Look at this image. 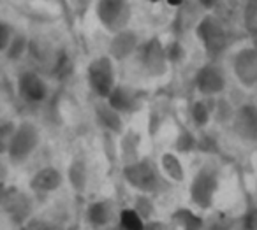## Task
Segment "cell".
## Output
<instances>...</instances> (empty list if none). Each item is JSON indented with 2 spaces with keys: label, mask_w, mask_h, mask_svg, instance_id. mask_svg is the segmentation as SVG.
I'll return each instance as SVG.
<instances>
[{
  "label": "cell",
  "mask_w": 257,
  "mask_h": 230,
  "mask_svg": "<svg viewBox=\"0 0 257 230\" xmlns=\"http://www.w3.org/2000/svg\"><path fill=\"white\" fill-rule=\"evenodd\" d=\"M134 57L148 78H164L168 74L169 62L166 57V48L159 37H150L145 43H140Z\"/></svg>",
  "instance_id": "obj_5"
},
{
  "label": "cell",
  "mask_w": 257,
  "mask_h": 230,
  "mask_svg": "<svg viewBox=\"0 0 257 230\" xmlns=\"http://www.w3.org/2000/svg\"><path fill=\"white\" fill-rule=\"evenodd\" d=\"M15 32H16V29L11 25V23L0 20V53H4L6 51V48H8L9 41L13 39Z\"/></svg>",
  "instance_id": "obj_31"
},
{
  "label": "cell",
  "mask_w": 257,
  "mask_h": 230,
  "mask_svg": "<svg viewBox=\"0 0 257 230\" xmlns=\"http://www.w3.org/2000/svg\"><path fill=\"white\" fill-rule=\"evenodd\" d=\"M62 183H64V174L57 167H43L30 177L29 188L37 195H50L57 191Z\"/></svg>",
  "instance_id": "obj_17"
},
{
  "label": "cell",
  "mask_w": 257,
  "mask_h": 230,
  "mask_svg": "<svg viewBox=\"0 0 257 230\" xmlns=\"http://www.w3.org/2000/svg\"><path fill=\"white\" fill-rule=\"evenodd\" d=\"M213 104H215V97H203V95L190 104L189 114L194 127L199 128V130H204L211 123Z\"/></svg>",
  "instance_id": "obj_19"
},
{
  "label": "cell",
  "mask_w": 257,
  "mask_h": 230,
  "mask_svg": "<svg viewBox=\"0 0 257 230\" xmlns=\"http://www.w3.org/2000/svg\"><path fill=\"white\" fill-rule=\"evenodd\" d=\"M159 170L164 176L166 181L171 183H183L187 179V169L183 165L180 153L176 151H164L159 156Z\"/></svg>",
  "instance_id": "obj_18"
},
{
  "label": "cell",
  "mask_w": 257,
  "mask_h": 230,
  "mask_svg": "<svg viewBox=\"0 0 257 230\" xmlns=\"http://www.w3.org/2000/svg\"><path fill=\"white\" fill-rule=\"evenodd\" d=\"M15 130H16V123H15V121H11V120L0 121V156L8 153Z\"/></svg>",
  "instance_id": "obj_30"
},
{
  "label": "cell",
  "mask_w": 257,
  "mask_h": 230,
  "mask_svg": "<svg viewBox=\"0 0 257 230\" xmlns=\"http://www.w3.org/2000/svg\"><path fill=\"white\" fill-rule=\"evenodd\" d=\"M116 218H118V225H120L121 228H128V230L145 228V219L134 211V207L121 209Z\"/></svg>",
  "instance_id": "obj_26"
},
{
  "label": "cell",
  "mask_w": 257,
  "mask_h": 230,
  "mask_svg": "<svg viewBox=\"0 0 257 230\" xmlns=\"http://www.w3.org/2000/svg\"><path fill=\"white\" fill-rule=\"evenodd\" d=\"M197 2H199V6L204 9V11H213L222 0H197Z\"/></svg>",
  "instance_id": "obj_33"
},
{
  "label": "cell",
  "mask_w": 257,
  "mask_h": 230,
  "mask_svg": "<svg viewBox=\"0 0 257 230\" xmlns=\"http://www.w3.org/2000/svg\"><path fill=\"white\" fill-rule=\"evenodd\" d=\"M196 37L210 60H217L229 48L231 37L225 23L215 15H204L196 25Z\"/></svg>",
  "instance_id": "obj_3"
},
{
  "label": "cell",
  "mask_w": 257,
  "mask_h": 230,
  "mask_svg": "<svg viewBox=\"0 0 257 230\" xmlns=\"http://www.w3.org/2000/svg\"><path fill=\"white\" fill-rule=\"evenodd\" d=\"M141 39L138 32L127 29H121L118 32L111 34L109 44H107V57L113 62H125L128 58H133L136 53L138 46H140Z\"/></svg>",
  "instance_id": "obj_14"
},
{
  "label": "cell",
  "mask_w": 257,
  "mask_h": 230,
  "mask_svg": "<svg viewBox=\"0 0 257 230\" xmlns=\"http://www.w3.org/2000/svg\"><path fill=\"white\" fill-rule=\"evenodd\" d=\"M121 177L138 193L155 195L166 184V179L159 170L157 163H154L150 158H141V156L134 162L123 163Z\"/></svg>",
  "instance_id": "obj_1"
},
{
  "label": "cell",
  "mask_w": 257,
  "mask_h": 230,
  "mask_svg": "<svg viewBox=\"0 0 257 230\" xmlns=\"http://www.w3.org/2000/svg\"><path fill=\"white\" fill-rule=\"evenodd\" d=\"M150 2H157V0H150Z\"/></svg>",
  "instance_id": "obj_35"
},
{
  "label": "cell",
  "mask_w": 257,
  "mask_h": 230,
  "mask_svg": "<svg viewBox=\"0 0 257 230\" xmlns=\"http://www.w3.org/2000/svg\"><path fill=\"white\" fill-rule=\"evenodd\" d=\"M16 92L18 97L29 106H41L48 100L50 86L46 79L36 71H23L16 79Z\"/></svg>",
  "instance_id": "obj_11"
},
{
  "label": "cell",
  "mask_w": 257,
  "mask_h": 230,
  "mask_svg": "<svg viewBox=\"0 0 257 230\" xmlns=\"http://www.w3.org/2000/svg\"><path fill=\"white\" fill-rule=\"evenodd\" d=\"M234 137L241 142L252 144L257 142V104L255 102H241L236 106L234 116L227 125Z\"/></svg>",
  "instance_id": "obj_12"
},
{
  "label": "cell",
  "mask_w": 257,
  "mask_h": 230,
  "mask_svg": "<svg viewBox=\"0 0 257 230\" xmlns=\"http://www.w3.org/2000/svg\"><path fill=\"white\" fill-rule=\"evenodd\" d=\"M164 48H166V57H168L169 65L182 64V62L187 58V50L183 48V44L180 43L178 39L171 41L169 44H164Z\"/></svg>",
  "instance_id": "obj_29"
},
{
  "label": "cell",
  "mask_w": 257,
  "mask_h": 230,
  "mask_svg": "<svg viewBox=\"0 0 257 230\" xmlns=\"http://www.w3.org/2000/svg\"><path fill=\"white\" fill-rule=\"evenodd\" d=\"M220 191V176L218 170L210 163H204L203 167L194 172L192 179L189 183V198L190 204L201 211H210L215 205Z\"/></svg>",
  "instance_id": "obj_2"
},
{
  "label": "cell",
  "mask_w": 257,
  "mask_h": 230,
  "mask_svg": "<svg viewBox=\"0 0 257 230\" xmlns=\"http://www.w3.org/2000/svg\"><path fill=\"white\" fill-rule=\"evenodd\" d=\"M93 116H95V123L99 125L100 130H104V134L120 135L125 130L123 114L111 107L106 99H99V102L93 107Z\"/></svg>",
  "instance_id": "obj_15"
},
{
  "label": "cell",
  "mask_w": 257,
  "mask_h": 230,
  "mask_svg": "<svg viewBox=\"0 0 257 230\" xmlns=\"http://www.w3.org/2000/svg\"><path fill=\"white\" fill-rule=\"evenodd\" d=\"M32 197L18 186H8L0 181V209L8 214L15 225H25L32 216L34 204Z\"/></svg>",
  "instance_id": "obj_7"
},
{
  "label": "cell",
  "mask_w": 257,
  "mask_h": 230,
  "mask_svg": "<svg viewBox=\"0 0 257 230\" xmlns=\"http://www.w3.org/2000/svg\"><path fill=\"white\" fill-rule=\"evenodd\" d=\"M229 85L227 71L217 60L203 64L194 76V86L203 97H218L225 93Z\"/></svg>",
  "instance_id": "obj_10"
},
{
  "label": "cell",
  "mask_w": 257,
  "mask_h": 230,
  "mask_svg": "<svg viewBox=\"0 0 257 230\" xmlns=\"http://www.w3.org/2000/svg\"><path fill=\"white\" fill-rule=\"evenodd\" d=\"M133 207H134V211H136L138 214L145 219V221L155 218V212H157L154 198H152V195H148V193H138L136 198H134Z\"/></svg>",
  "instance_id": "obj_25"
},
{
  "label": "cell",
  "mask_w": 257,
  "mask_h": 230,
  "mask_svg": "<svg viewBox=\"0 0 257 230\" xmlns=\"http://www.w3.org/2000/svg\"><path fill=\"white\" fill-rule=\"evenodd\" d=\"M241 22L250 34L257 30V0H245L241 8Z\"/></svg>",
  "instance_id": "obj_27"
},
{
  "label": "cell",
  "mask_w": 257,
  "mask_h": 230,
  "mask_svg": "<svg viewBox=\"0 0 257 230\" xmlns=\"http://www.w3.org/2000/svg\"><path fill=\"white\" fill-rule=\"evenodd\" d=\"M229 69L243 90H253L257 85V46L246 44L232 51Z\"/></svg>",
  "instance_id": "obj_8"
},
{
  "label": "cell",
  "mask_w": 257,
  "mask_h": 230,
  "mask_svg": "<svg viewBox=\"0 0 257 230\" xmlns=\"http://www.w3.org/2000/svg\"><path fill=\"white\" fill-rule=\"evenodd\" d=\"M107 104L118 111L120 114H134L143 107V93L134 86L114 85V88L106 97Z\"/></svg>",
  "instance_id": "obj_13"
},
{
  "label": "cell",
  "mask_w": 257,
  "mask_h": 230,
  "mask_svg": "<svg viewBox=\"0 0 257 230\" xmlns=\"http://www.w3.org/2000/svg\"><path fill=\"white\" fill-rule=\"evenodd\" d=\"M236 111V104L232 102L229 97H225V93L215 97V104H213V113H211V121L218 125H225L227 127L231 123L232 116H234Z\"/></svg>",
  "instance_id": "obj_22"
},
{
  "label": "cell",
  "mask_w": 257,
  "mask_h": 230,
  "mask_svg": "<svg viewBox=\"0 0 257 230\" xmlns=\"http://www.w3.org/2000/svg\"><path fill=\"white\" fill-rule=\"evenodd\" d=\"M196 149H199V151H203V153H215L218 148H217V142L213 141V137L204 134V135H201V137H197Z\"/></svg>",
  "instance_id": "obj_32"
},
{
  "label": "cell",
  "mask_w": 257,
  "mask_h": 230,
  "mask_svg": "<svg viewBox=\"0 0 257 230\" xmlns=\"http://www.w3.org/2000/svg\"><path fill=\"white\" fill-rule=\"evenodd\" d=\"M41 144V130L34 121H20L16 123V130L13 134L11 144L8 149V158L15 165L25 163L30 156L36 153V149Z\"/></svg>",
  "instance_id": "obj_4"
},
{
  "label": "cell",
  "mask_w": 257,
  "mask_h": 230,
  "mask_svg": "<svg viewBox=\"0 0 257 230\" xmlns=\"http://www.w3.org/2000/svg\"><path fill=\"white\" fill-rule=\"evenodd\" d=\"M95 16L104 30L114 34L128 27L133 18V6L128 0H97Z\"/></svg>",
  "instance_id": "obj_9"
},
{
  "label": "cell",
  "mask_w": 257,
  "mask_h": 230,
  "mask_svg": "<svg viewBox=\"0 0 257 230\" xmlns=\"http://www.w3.org/2000/svg\"><path fill=\"white\" fill-rule=\"evenodd\" d=\"M118 216L116 205L111 198H97L86 205L85 219L93 228H102L113 223V219Z\"/></svg>",
  "instance_id": "obj_16"
},
{
  "label": "cell",
  "mask_w": 257,
  "mask_h": 230,
  "mask_svg": "<svg viewBox=\"0 0 257 230\" xmlns=\"http://www.w3.org/2000/svg\"><path fill=\"white\" fill-rule=\"evenodd\" d=\"M86 83L97 99H106L116 85L114 62L107 55L95 57L86 67Z\"/></svg>",
  "instance_id": "obj_6"
},
{
  "label": "cell",
  "mask_w": 257,
  "mask_h": 230,
  "mask_svg": "<svg viewBox=\"0 0 257 230\" xmlns=\"http://www.w3.org/2000/svg\"><path fill=\"white\" fill-rule=\"evenodd\" d=\"M67 179L76 193L86 191L90 174H88V165H86L85 160H81V158L72 160L71 165H69V169H67Z\"/></svg>",
  "instance_id": "obj_21"
},
{
  "label": "cell",
  "mask_w": 257,
  "mask_h": 230,
  "mask_svg": "<svg viewBox=\"0 0 257 230\" xmlns=\"http://www.w3.org/2000/svg\"><path fill=\"white\" fill-rule=\"evenodd\" d=\"M2 174H4V165H2V162H0V181H2Z\"/></svg>",
  "instance_id": "obj_34"
},
{
  "label": "cell",
  "mask_w": 257,
  "mask_h": 230,
  "mask_svg": "<svg viewBox=\"0 0 257 230\" xmlns=\"http://www.w3.org/2000/svg\"><path fill=\"white\" fill-rule=\"evenodd\" d=\"M171 221H173V225L180 226V228H187V230L204 226L203 218L189 207H180V209H176V211H173Z\"/></svg>",
  "instance_id": "obj_24"
},
{
  "label": "cell",
  "mask_w": 257,
  "mask_h": 230,
  "mask_svg": "<svg viewBox=\"0 0 257 230\" xmlns=\"http://www.w3.org/2000/svg\"><path fill=\"white\" fill-rule=\"evenodd\" d=\"M29 48H30L29 36L16 30L15 36H13V39L9 41L8 48H6V51L2 55H4V57L8 58L9 62H18L20 58H23V55L29 51Z\"/></svg>",
  "instance_id": "obj_23"
},
{
  "label": "cell",
  "mask_w": 257,
  "mask_h": 230,
  "mask_svg": "<svg viewBox=\"0 0 257 230\" xmlns=\"http://www.w3.org/2000/svg\"><path fill=\"white\" fill-rule=\"evenodd\" d=\"M196 144H197V137L192 134V132L185 128V130L178 132L173 148H175L176 153H190V151H194V149H196Z\"/></svg>",
  "instance_id": "obj_28"
},
{
  "label": "cell",
  "mask_w": 257,
  "mask_h": 230,
  "mask_svg": "<svg viewBox=\"0 0 257 230\" xmlns=\"http://www.w3.org/2000/svg\"><path fill=\"white\" fill-rule=\"evenodd\" d=\"M140 146H141V135L136 130H123L120 134V158L123 163L134 162L140 158Z\"/></svg>",
  "instance_id": "obj_20"
},
{
  "label": "cell",
  "mask_w": 257,
  "mask_h": 230,
  "mask_svg": "<svg viewBox=\"0 0 257 230\" xmlns=\"http://www.w3.org/2000/svg\"><path fill=\"white\" fill-rule=\"evenodd\" d=\"M253 90H255V92H257V85H255V88H253Z\"/></svg>",
  "instance_id": "obj_36"
}]
</instances>
